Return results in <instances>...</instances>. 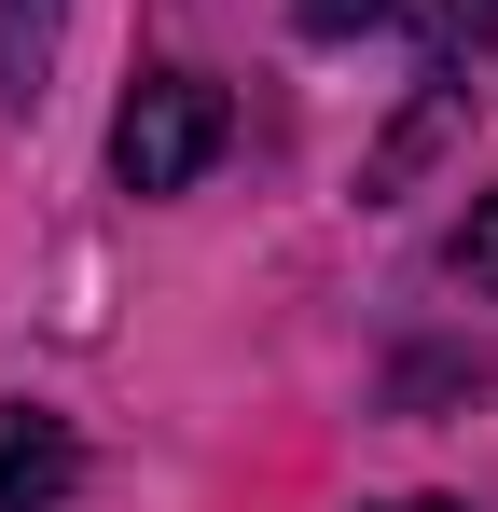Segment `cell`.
I'll return each mask as SVG.
<instances>
[{"label": "cell", "instance_id": "1", "mask_svg": "<svg viewBox=\"0 0 498 512\" xmlns=\"http://www.w3.org/2000/svg\"><path fill=\"white\" fill-rule=\"evenodd\" d=\"M222 125H236V111H222L208 70H153V84L111 111V180H125V194H194L208 153H222Z\"/></svg>", "mask_w": 498, "mask_h": 512}, {"label": "cell", "instance_id": "4", "mask_svg": "<svg viewBox=\"0 0 498 512\" xmlns=\"http://www.w3.org/2000/svg\"><path fill=\"white\" fill-rule=\"evenodd\" d=\"M319 42H360V28H388V14H415V0H291Z\"/></svg>", "mask_w": 498, "mask_h": 512}, {"label": "cell", "instance_id": "6", "mask_svg": "<svg viewBox=\"0 0 498 512\" xmlns=\"http://www.w3.org/2000/svg\"><path fill=\"white\" fill-rule=\"evenodd\" d=\"M374 512H457V499H374Z\"/></svg>", "mask_w": 498, "mask_h": 512}, {"label": "cell", "instance_id": "5", "mask_svg": "<svg viewBox=\"0 0 498 512\" xmlns=\"http://www.w3.org/2000/svg\"><path fill=\"white\" fill-rule=\"evenodd\" d=\"M457 263H471V291H498V194L471 208V236H457Z\"/></svg>", "mask_w": 498, "mask_h": 512}, {"label": "cell", "instance_id": "2", "mask_svg": "<svg viewBox=\"0 0 498 512\" xmlns=\"http://www.w3.org/2000/svg\"><path fill=\"white\" fill-rule=\"evenodd\" d=\"M70 485H83L70 416H42V402H0V512H70Z\"/></svg>", "mask_w": 498, "mask_h": 512}, {"label": "cell", "instance_id": "3", "mask_svg": "<svg viewBox=\"0 0 498 512\" xmlns=\"http://www.w3.org/2000/svg\"><path fill=\"white\" fill-rule=\"evenodd\" d=\"M56 28H70V0H0V111H42Z\"/></svg>", "mask_w": 498, "mask_h": 512}]
</instances>
